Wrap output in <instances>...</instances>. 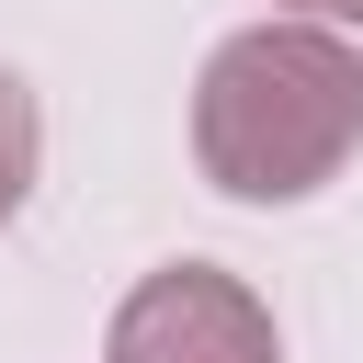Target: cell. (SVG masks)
Returning <instances> with one entry per match:
<instances>
[{"mask_svg": "<svg viewBox=\"0 0 363 363\" xmlns=\"http://www.w3.org/2000/svg\"><path fill=\"white\" fill-rule=\"evenodd\" d=\"M34 159H45V113H34V91L0 68V227L23 216V193H34Z\"/></svg>", "mask_w": 363, "mask_h": 363, "instance_id": "3957f363", "label": "cell"}, {"mask_svg": "<svg viewBox=\"0 0 363 363\" xmlns=\"http://www.w3.org/2000/svg\"><path fill=\"white\" fill-rule=\"evenodd\" d=\"M272 23H318V34H340V23H363V0H272Z\"/></svg>", "mask_w": 363, "mask_h": 363, "instance_id": "277c9868", "label": "cell"}, {"mask_svg": "<svg viewBox=\"0 0 363 363\" xmlns=\"http://www.w3.org/2000/svg\"><path fill=\"white\" fill-rule=\"evenodd\" d=\"M102 363H284V329H272V306H261L238 272L170 261V272H147V284L113 306Z\"/></svg>", "mask_w": 363, "mask_h": 363, "instance_id": "7a4b0ae2", "label": "cell"}, {"mask_svg": "<svg viewBox=\"0 0 363 363\" xmlns=\"http://www.w3.org/2000/svg\"><path fill=\"white\" fill-rule=\"evenodd\" d=\"M363 147V45L318 23H250L193 79V159L238 204H306Z\"/></svg>", "mask_w": 363, "mask_h": 363, "instance_id": "6da1fadb", "label": "cell"}]
</instances>
